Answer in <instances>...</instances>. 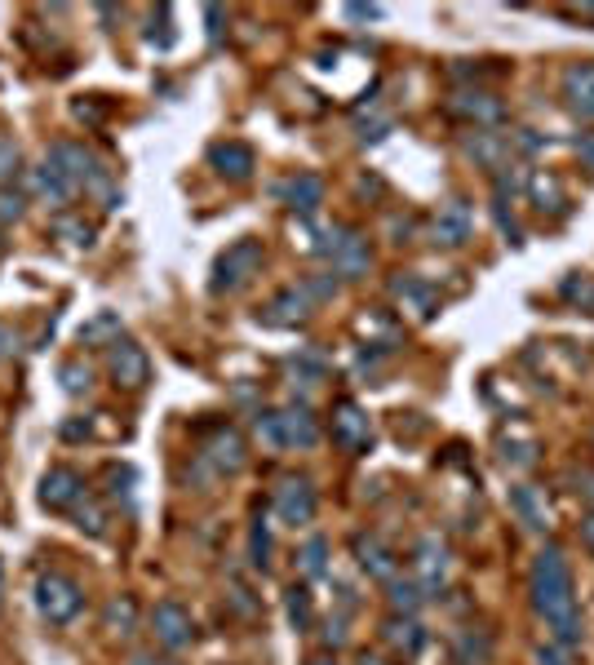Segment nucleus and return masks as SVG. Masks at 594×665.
Wrapping results in <instances>:
<instances>
[{
  "label": "nucleus",
  "instance_id": "nucleus-1",
  "mask_svg": "<svg viewBox=\"0 0 594 665\" xmlns=\"http://www.w3.org/2000/svg\"><path fill=\"white\" fill-rule=\"evenodd\" d=\"M528 590H532V608H537V617L555 630V639L563 643V648L577 643L581 639V617H577V599H572L568 559H563L559 546H546L537 559H532Z\"/></svg>",
  "mask_w": 594,
  "mask_h": 665
},
{
  "label": "nucleus",
  "instance_id": "nucleus-2",
  "mask_svg": "<svg viewBox=\"0 0 594 665\" xmlns=\"http://www.w3.org/2000/svg\"><path fill=\"white\" fill-rule=\"evenodd\" d=\"M258 435L275 448H311L320 439L311 408H275V413L258 417Z\"/></svg>",
  "mask_w": 594,
  "mask_h": 665
},
{
  "label": "nucleus",
  "instance_id": "nucleus-3",
  "mask_svg": "<svg viewBox=\"0 0 594 665\" xmlns=\"http://www.w3.org/2000/svg\"><path fill=\"white\" fill-rule=\"evenodd\" d=\"M36 603L49 621H71L80 612V586L71 577L49 572V577H40V586H36Z\"/></svg>",
  "mask_w": 594,
  "mask_h": 665
},
{
  "label": "nucleus",
  "instance_id": "nucleus-4",
  "mask_svg": "<svg viewBox=\"0 0 594 665\" xmlns=\"http://www.w3.org/2000/svg\"><path fill=\"white\" fill-rule=\"evenodd\" d=\"M262 266V244L258 240H240V244H231L227 253L218 258V280H213V289H235V284H244L253 271Z\"/></svg>",
  "mask_w": 594,
  "mask_h": 665
},
{
  "label": "nucleus",
  "instance_id": "nucleus-5",
  "mask_svg": "<svg viewBox=\"0 0 594 665\" xmlns=\"http://www.w3.org/2000/svg\"><path fill=\"white\" fill-rule=\"evenodd\" d=\"M417 586H422V595H439V586H444L448 577V546L439 537H422L417 541Z\"/></svg>",
  "mask_w": 594,
  "mask_h": 665
},
{
  "label": "nucleus",
  "instance_id": "nucleus-6",
  "mask_svg": "<svg viewBox=\"0 0 594 665\" xmlns=\"http://www.w3.org/2000/svg\"><path fill=\"white\" fill-rule=\"evenodd\" d=\"M275 515L284 519V524H311L315 519V493L306 479H284L280 493H275Z\"/></svg>",
  "mask_w": 594,
  "mask_h": 665
},
{
  "label": "nucleus",
  "instance_id": "nucleus-7",
  "mask_svg": "<svg viewBox=\"0 0 594 665\" xmlns=\"http://www.w3.org/2000/svg\"><path fill=\"white\" fill-rule=\"evenodd\" d=\"M563 98L581 120H594V63H577L563 71Z\"/></svg>",
  "mask_w": 594,
  "mask_h": 665
},
{
  "label": "nucleus",
  "instance_id": "nucleus-8",
  "mask_svg": "<svg viewBox=\"0 0 594 665\" xmlns=\"http://www.w3.org/2000/svg\"><path fill=\"white\" fill-rule=\"evenodd\" d=\"M470 204L466 200H448L444 209H439L435 218V244H448V249H457V244L470 240Z\"/></svg>",
  "mask_w": 594,
  "mask_h": 665
},
{
  "label": "nucleus",
  "instance_id": "nucleus-9",
  "mask_svg": "<svg viewBox=\"0 0 594 665\" xmlns=\"http://www.w3.org/2000/svg\"><path fill=\"white\" fill-rule=\"evenodd\" d=\"M448 111L475 120V125H493V120H501V102L493 94H484V89H457V94L448 98Z\"/></svg>",
  "mask_w": 594,
  "mask_h": 665
},
{
  "label": "nucleus",
  "instance_id": "nucleus-10",
  "mask_svg": "<svg viewBox=\"0 0 594 665\" xmlns=\"http://www.w3.org/2000/svg\"><path fill=\"white\" fill-rule=\"evenodd\" d=\"M156 634L165 648H187L196 626H191V612L182 608V603H160L156 608Z\"/></svg>",
  "mask_w": 594,
  "mask_h": 665
},
{
  "label": "nucleus",
  "instance_id": "nucleus-11",
  "mask_svg": "<svg viewBox=\"0 0 594 665\" xmlns=\"http://www.w3.org/2000/svg\"><path fill=\"white\" fill-rule=\"evenodd\" d=\"M333 439L342 448H368V439H373V431H368V417L360 413V408L346 399V404H337V413H333Z\"/></svg>",
  "mask_w": 594,
  "mask_h": 665
},
{
  "label": "nucleus",
  "instance_id": "nucleus-12",
  "mask_svg": "<svg viewBox=\"0 0 594 665\" xmlns=\"http://www.w3.org/2000/svg\"><path fill=\"white\" fill-rule=\"evenodd\" d=\"M111 373H116L120 386H142L147 382V355L133 342H116V351H111Z\"/></svg>",
  "mask_w": 594,
  "mask_h": 665
},
{
  "label": "nucleus",
  "instance_id": "nucleus-13",
  "mask_svg": "<svg viewBox=\"0 0 594 665\" xmlns=\"http://www.w3.org/2000/svg\"><path fill=\"white\" fill-rule=\"evenodd\" d=\"M510 506H515V515L524 519V528H532V532H546L550 528V506H546V497L537 493V488H515L510 493Z\"/></svg>",
  "mask_w": 594,
  "mask_h": 665
},
{
  "label": "nucleus",
  "instance_id": "nucleus-14",
  "mask_svg": "<svg viewBox=\"0 0 594 665\" xmlns=\"http://www.w3.org/2000/svg\"><path fill=\"white\" fill-rule=\"evenodd\" d=\"M355 555H360V568L368 572V577H377V581H391L395 577L391 550H386L377 537H360V541H355Z\"/></svg>",
  "mask_w": 594,
  "mask_h": 665
},
{
  "label": "nucleus",
  "instance_id": "nucleus-15",
  "mask_svg": "<svg viewBox=\"0 0 594 665\" xmlns=\"http://www.w3.org/2000/svg\"><path fill=\"white\" fill-rule=\"evenodd\" d=\"M213 165L227 173V178L244 182L253 173V147H244V142H222V147H213Z\"/></svg>",
  "mask_w": 594,
  "mask_h": 665
},
{
  "label": "nucleus",
  "instance_id": "nucleus-16",
  "mask_svg": "<svg viewBox=\"0 0 594 665\" xmlns=\"http://www.w3.org/2000/svg\"><path fill=\"white\" fill-rule=\"evenodd\" d=\"M45 506H71V501L85 497V488H80V475L76 470H49L45 475Z\"/></svg>",
  "mask_w": 594,
  "mask_h": 665
},
{
  "label": "nucleus",
  "instance_id": "nucleus-17",
  "mask_svg": "<svg viewBox=\"0 0 594 665\" xmlns=\"http://www.w3.org/2000/svg\"><path fill=\"white\" fill-rule=\"evenodd\" d=\"M395 298L413 306L422 320H430V315H435V289H430L426 280H417V275H399V280H395Z\"/></svg>",
  "mask_w": 594,
  "mask_h": 665
},
{
  "label": "nucleus",
  "instance_id": "nucleus-18",
  "mask_svg": "<svg viewBox=\"0 0 594 665\" xmlns=\"http://www.w3.org/2000/svg\"><path fill=\"white\" fill-rule=\"evenodd\" d=\"M36 191H40V196H45V200H67L71 196V191H76V182H71L67 178V173H63V165H54V160H45V165H40L36 169Z\"/></svg>",
  "mask_w": 594,
  "mask_h": 665
},
{
  "label": "nucleus",
  "instance_id": "nucleus-19",
  "mask_svg": "<svg viewBox=\"0 0 594 665\" xmlns=\"http://www.w3.org/2000/svg\"><path fill=\"white\" fill-rule=\"evenodd\" d=\"M306 293H297V289H284L280 298H275L271 306H266V324H297V320H306Z\"/></svg>",
  "mask_w": 594,
  "mask_h": 665
},
{
  "label": "nucleus",
  "instance_id": "nucleus-20",
  "mask_svg": "<svg viewBox=\"0 0 594 665\" xmlns=\"http://www.w3.org/2000/svg\"><path fill=\"white\" fill-rule=\"evenodd\" d=\"M204 457H209L218 470H240L244 466V444L235 439V431H218V439L209 444V453H204Z\"/></svg>",
  "mask_w": 594,
  "mask_h": 665
},
{
  "label": "nucleus",
  "instance_id": "nucleus-21",
  "mask_svg": "<svg viewBox=\"0 0 594 665\" xmlns=\"http://www.w3.org/2000/svg\"><path fill=\"white\" fill-rule=\"evenodd\" d=\"M320 200H324V182L315 178V173H297V178L289 182V204L297 213H311Z\"/></svg>",
  "mask_w": 594,
  "mask_h": 665
},
{
  "label": "nucleus",
  "instance_id": "nucleus-22",
  "mask_svg": "<svg viewBox=\"0 0 594 665\" xmlns=\"http://www.w3.org/2000/svg\"><path fill=\"white\" fill-rule=\"evenodd\" d=\"M466 151L479 160V165H488V169H497L501 165V156L510 151V142H501L497 133H488V129H475V138L466 142Z\"/></svg>",
  "mask_w": 594,
  "mask_h": 665
},
{
  "label": "nucleus",
  "instance_id": "nucleus-23",
  "mask_svg": "<svg viewBox=\"0 0 594 665\" xmlns=\"http://www.w3.org/2000/svg\"><path fill=\"white\" fill-rule=\"evenodd\" d=\"M386 639L395 643V652H404V657H417V652H422V643H426V634H422V626H417V621H391V626H386Z\"/></svg>",
  "mask_w": 594,
  "mask_h": 665
},
{
  "label": "nucleus",
  "instance_id": "nucleus-24",
  "mask_svg": "<svg viewBox=\"0 0 594 665\" xmlns=\"http://www.w3.org/2000/svg\"><path fill=\"white\" fill-rule=\"evenodd\" d=\"M488 657H493V643H488L484 634H462V639H457V661L462 665H484Z\"/></svg>",
  "mask_w": 594,
  "mask_h": 665
},
{
  "label": "nucleus",
  "instance_id": "nucleus-25",
  "mask_svg": "<svg viewBox=\"0 0 594 665\" xmlns=\"http://www.w3.org/2000/svg\"><path fill=\"white\" fill-rule=\"evenodd\" d=\"M422 599H426V595H422V586H417V581H395V577H391V603H395V608L413 612Z\"/></svg>",
  "mask_w": 594,
  "mask_h": 665
},
{
  "label": "nucleus",
  "instance_id": "nucleus-26",
  "mask_svg": "<svg viewBox=\"0 0 594 665\" xmlns=\"http://www.w3.org/2000/svg\"><path fill=\"white\" fill-rule=\"evenodd\" d=\"M289 617H293V626H297V630L311 626V595H306L302 586H293V590H289Z\"/></svg>",
  "mask_w": 594,
  "mask_h": 665
},
{
  "label": "nucleus",
  "instance_id": "nucleus-27",
  "mask_svg": "<svg viewBox=\"0 0 594 665\" xmlns=\"http://www.w3.org/2000/svg\"><path fill=\"white\" fill-rule=\"evenodd\" d=\"M324 555H329V546H324L320 537L306 541V550H302V568H306V577H324Z\"/></svg>",
  "mask_w": 594,
  "mask_h": 665
},
{
  "label": "nucleus",
  "instance_id": "nucleus-28",
  "mask_svg": "<svg viewBox=\"0 0 594 665\" xmlns=\"http://www.w3.org/2000/svg\"><path fill=\"white\" fill-rule=\"evenodd\" d=\"M107 621H111V626H116L120 634H129V626H133V603H129V599H125V603H111Z\"/></svg>",
  "mask_w": 594,
  "mask_h": 665
},
{
  "label": "nucleus",
  "instance_id": "nucleus-29",
  "mask_svg": "<svg viewBox=\"0 0 594 665\" xmlns=\"http://www.w3.org/2000/svg\"><path fill=\"white\" fill-rule=\"evenodd\" d=\"M572 484H577V497L586 501V506H594V470H572Z\"/></svg>",
  "mask_w": 594,
  "mask_h": 665
},
{
  "label": "nucleus",
  "instance_id": "nucleus-30",
  "mask_svg": "<svg viewBox=\"0 0 594 665\" xmlns=\"http://www.w3.org/2000/svg\"><path fill=\"white\" fill-rule=\"evenodd\" d=\"M266 555H271V537H266V528L258 524L253 528V564L266 568Z\"/></svg>",
  "mask_w": 594,
  "mask_h": 665
},
{
  "label": "nucleus",
  "instance_id": "nucleus-31",
  "mask_svg": "<svg viewBox=\"0 0 594 665\" xmlns=\"http://www.w3.org/2000/svg\"><path fill=\"white\" fill-rule=\"evenodd\" d=\"M63 377H67V391H89V368L67 364V368H63Z\"/></svg>",
  "mask_w": 594,
  "mask_h": 665
},
{
  "label": "nucleus",
  "instance_id": "nucleus-32",
  "mask_svg": "<svg viewBox=\"0 0 594 665\" xmlns=\"http://www.w3.org/2000/svg\"><path fill=\"white\" fill-rule=\"evenodd\" d=\"M14 165H18L14 142H9V138H0V178H9V173H14Z\"/></svg>",
  "mask_w": 594,
  "mask_h": 665
},
{
  "label": "nucleus",
  "instance_id": "nucleus-33",
  "mask_svg": "<svg viewBox=\"0 0 594 665\" xmlns=\"http://www.w3.org/2000/svg\"><path fill=\"white\" fill-rule=\"evenodd\" d=\"M18 213H23V200H18V196H0V222L18 218Z\"/></svg>",
  "mask_w": 594,
  "mask_h": 665
},
{
  "label": "nucleus",
  "instance_id": "nucleus-34",
  "mask_svg": "<svg viewBox=\"0 0 594 665\" xmlns=\"http://www.w3.org/2000/svg\"><path fill=\"white\" fill-rule=\"evenodd\" d=\"M537 665H568V661H563V652H555V648H537Z\"/></svg>",
  "mask_w": 594,
  "mask_h": 665
},
{
  "label": "nucleus",
  "instance_id": "nucleus-35",
  "mask_svg": "<svg viewBox=\"0 0 594 665\" xmlns=\"http://www.w3.org/2000/svg\"><path fill=\"white\" fill-rule=\"evenodd\" d=\"M581 541H586V550L594 555V510H590L586 519H581Z\"/></svg>",
  "mask_w": 594,
  "mask_h": 665
},
{
  "label": "nucleus",
  "instance_id": "nucleus-36",
  "mask_svg": "<svg viewBox=\"0 0 594 665\" xmlns=\"http://www.w3.org/2000/svg\"><path fill=\"white\" fill-rule=\"evenodd\" d=\"M577 151H581V160H590V165H594V138H586V142H577Z\"/></svg>",
  "mask_w": 594,
  "mask_h": 665
},
{
  "label": "nucleus",
  "instance_id": "nucleus-37",
  "mask_svg": "<svg viewBox=\"0 0 594 665\" xmlns=\"http://www.w3.org/2000/svg\"><path fill=\"white\" fill-rule=\"evenodd\" d=\"M129 665H160V661H156V657H133Z\"/></svg>",
  "mask_w": 594,
  "mask_h": 665
},
{
  "label": "nucleus",
  "instance_id": "nucleus-38",
  "mask_svg": "<svg viewBox=\"0 0 594 665\" xmlns=\"http://www.w3.org/2000/svg\"><path fill=\"white\" fill-rule=\"evenodd\" d=\"M360 665H382V661H377V657H360Z\"/></svg>",
  "mask_w": 594,
  "mask_h": 665
},
{
  "label": "nucleus",
  "instance_id": "nucleus-39",
  "mask_svg": "<svg viewBox=\"0 0 594 665\" xmlns=\"http://www.w3.org/2000/svg\"><path fill=\"white\" fill-rule=\"evenodd\" d=\"M5 342H9V337H5V329H0V351H9V346H5Z\"/></svg>",
  "mask_w": 594,
  "mask_h": 665
},
{
  "label": "nucleus",
  "instance_id": "nucleus-40",
  "mask_svg": "<svg viewBox=\"0 0 594 665\" xmlns=\"http://www.w3.org/2000/svg\"><path fill=\"white\" fill-rule=\"evenodd\" d=\"M311 665H333V661H311Z\"/></svg>",
  "mask_w": 594,
  "mask_h": 665
},
{
  "label": "nucleus",
  "instance_id": "nucleus-41",
  "mask_svg": "<svg viewBox=\"0 0 594 665\" xmlns=\"http://www.w3.org/2000/svg\"><path fill=\"white\" fill-rule=\"evenodd\" d=\"M586 311H594V298H590V306H586Z\"/></svg>",
  "mask_w": 594,
  "mask_h": 665
}]
</instances>
